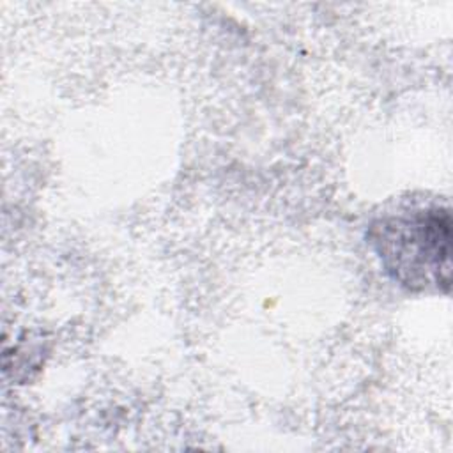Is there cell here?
<instances>
[{
	"label": "cell",
	"mask_w": 453,
	"mask_h": 453,
	"mask_svg": "<svg viewBox=\"0 0 453 453\" xmlns=\"http://www.w3.org/2000/svg\"><path fill=\"white\" fill-rule=\"evenodd\" d=\"M372 242L386 267L402 285L448 292L451 281V218L446 209L418 211L380 219L372 226Z\"/></svg>",
	"instance_id": "obj_1"
}]
</instances>
